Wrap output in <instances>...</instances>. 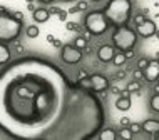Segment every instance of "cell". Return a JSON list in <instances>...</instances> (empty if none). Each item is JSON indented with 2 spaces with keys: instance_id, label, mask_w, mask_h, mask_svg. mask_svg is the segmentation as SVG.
<instances>
[{
  "instance_id": "cell-33",
  "label": "cell",
  "mask_w": 159,
  "mask_h": 140,
  "mask_svg": "<svg viewBox=\"0 0 159 140\" xmlns=\"http://www.w3.org/2000/svg\"><path fill=\"white\" fill-rule=\"evenodd\" d=\"M126 57H127V58L134 57V50H127V52H126Z\"/></svg>"
},
{
  "instance_id": "cell-22",
  "label": "cell",
  "mask_w": 159,
  "mask_h": 140,
  "mask_svg": "<svg viewBox=\"0 0 159 140\" xmlns=\"http://www.w3.org/2000/svg\"><path fill=\"white\" fill-rule=\"evenodd\" d=\"M129 129H131V132L136 135V134H139L141 130H143V125H141V124H136V122H131V125H129Z\"/></svg>"
},
{
  "instance_id": "cell-17",
  "label": "cell",
  "mask_w": 159,
  "mask_h": 140,
  "mask_svg": "<svg viewBox=\"0 0 159 140\" xmlns=\"http://www.w3.org/2000/svg\"><path fill=\"white\" fill-rule=\"evenodd\" d=\"M25 33H27L29 39H35V37H39V33H40V30H39L37 25H29L27 30H25Z\"/></svg>"
},
{
  "instance_id": "cell-34",
  "label": "cell",
  "mask_w": 159,
  "mask_h": 140,
  "mask_svg": "<svg viewBox=\"0 0 159 140\" xmlns=\"http://www.w3.org/2000/svg\"><path fill=\"white\" fill-rule=\"evenodd\" d=\"M39 2H40V3H45V5H49V3H52L54 0H39Z\"/></svg>"
},
{
  "instance_id": "cell-31",
  "label": "cell",
  "mask_w": 159,
  "mask_h": 140,
  "mask_svg": "<svg viewBox=\"0 0 159 140\" xmlns=\"http://www.w3.org/2000/svg\"><path fill=\"white\" fill-rule=\"evenodd\" d=\"M52 45L55 47V49H62V45H64V44H62V42H61V40H57V39H54V42H52Z\"/></svg>"
},
{
  "instance_id": "cell-13",
  "label": "cell",
  "mask_w": 159,
  "mask_h": 140,
  "mask_svg": "<svg viewBox=\"0 0 159 140\" xmlns=\"http://www.w3.org/2000/svg\"><path fill=\"white\" fill-rule=\"evenodd\" d=\"M132 102H131V97H129V93H124L122 97H119L117 100H116V107L117 110H122V112H127L129 108H131Z\"/></svg>"
},
{
  "instance_id": "cell-36",
  "label": "cell",
  "mask_w": 159,
  "mask_h": 140,
  "mask_svg": "<svg viewBox=\"0 0 159 140\" xmlns=\"http://www.w3.org/2000/svg\"><path fill=\"white\" fill-rule=\"evenodd\" d=\"M27 8H29V10H35V5H34V3H29V5H27Z\"/></svg>"
},
{
  "instance_id": "cell-42",
  "label": "cell",
  "mask_w": 159,
  "mask_h": 140,
  "mask_svg": "<svg viewBox=\"0 0 159 140\" xmlns=\"http://www.w3.org/2000/svg\"><path fill=\"white\" fill-rule=\"evenodd\" d=\"M64 2H72V0H64Z\"/></svg>"
},
{
  "instance_id": "cell-4",
  "label": "cell",
  "mask_w": 159,
  "mask_h": 140,
  "mask_svg": "<svg viewBox=\"0 0 159 140\" xmlns=\"http://www.w3.org/2000/svg\"><path fill=\"white\" fill-rule=\"evenodd\" d=\"M112 44L117 50H122V52H127V50H132L134 45L137 44V32L134 28L127 27V25H122V27H116L112 32Z\"/></svg>"
},
{
  "instance_id": "cell-40",
  "label": "cell",
  "mask_w": 159,
  "mask_h": 140,
  "mask_svg": "<svg viewBox=\"0 0 159 140\" xmlns=\"http://www.w3.org/2000/svg\"><path fill=\"white\" fill-rule=\"evenodd\" d=\"M27 2H29V3H32V2H34V0H27Z\"/></svg>"
},
{
  "instance_id": "cell-9",
  "label": "cell",
  "mask_w": 159,
  "mask_h": 140,
  "mask_svg": "<svg viewBox=\"0 0 159 140\" xmlns=\"http://www.w3.org/2000/svg\"><path fill=\"white\" fill-rule=\"evenodd\" d=\"M91 80H92V92L96 93H101V92H106L109 88V78L104 77L101 74H92L91 75Z\"/></svg>"
},
{
  "instance_id": "cell-23",
  "label": "cell",
  "mask_w": 159,
  "mask_h": 140,
  "mask_svg": "<svg viewBox=\"0 0 159 140\" xmlns=\"http://www.w3.org/2000/svg\"><path fill=\"white\" fill-rule=\"evenodd\" d=\"M87 7H89V3L85 2V0H80L79 3L75 5V8H77V12H84V10H87Z\"/></svg>"
},
{
  "instance_id": "cell-16",
  "label": "cell",
  "mask_w": 159,
  "mask_h": 140,
  "mask_svg": "<svg viewBox=\"0 0 159 140\" xmlns=\"http://www.w3.org/2000/svg\"><path fill=\"white\" fill-rule=\"evenodd\" d=\"M127 62V57H126V52H122V50H117L114 55V58H112V63L116 67H122L124 63Z\"/></svg>"
},
{
  "instance_id": "cell-28",
  "label": "cell",
  "mask_w": 159,
  "mask_h": 140,
  "mask_svg": "<svg viewBox=\"0 0 159 140\" xmlns=\"http://www.w3.org/2000/svg\"><path fill=\"white\" fill-rule=\"evenodd\" d=\"M12 15H14L17 20H20V22H24V14H22V12H12Z\"/></svg>"
},
{
  "instance_id": "cell-7",
  "label": "cell",
  "mask_w": 159,
  "mask_h": 140,
  "mask_svg": "<svg viewBox=\"0 0 159 140\" xmlns=\"http://www.w3.org/2000/svg\"><path fill=\"white\" fill-rule=\"evenodd\" d=\"M144 80L149 83H156V80L159 78V60H149V63L146 65V69L143 70Z\"/></svg>"
},
{
  "instance_id": "cell-15",
  "label": "cell",
  "mask_w": 159,
  "mask_h": 140,
  "mask_svg": "<svg viewBox=\"0 0 159 140\" xmlns=\"http://www.w3.org/2000/svg\"><path fill=\"white\" fill-rule=\"evenodd\" d=\"M8 60H10V49L3 42H0V65L8 63Z\"/></svg>"
},
{
  "instance_id": "cell-35",
  "label": "cell",
  "mask_w": 159,
  "mask_h": 140,
  "mask_svg": "<svg viewBox=\"0 0 159 140\" xmlns=\"http://www.w3.org/2000/svg\"><path fill=\"white\" fill-rule=\"evenodd\" d=\"M47 42H49V44H52V42H54V35H47Z\"/></svg>"
},
{
  "instance_id": "cell-39",
  "label": "cell",
  "mask_w": 159,
  "mask_h": 140,
  "mask_svg": "<svg viewBox=\"0 0 159 140\" xmlns=\"http://www.w3.org/2000/svg\"><path fill=\"white\" fill-rule=\"evenodd\" d=\"M91 2H96L97 3V2H101V0H91Z\"/></svg>"
},
{
  "instance_id": "cell-29",
  "label": "cell",
  "mask_w": 159,
  "mask_h": 140,
  "mask_svg": "<svg viewBox=\"0 0 159 140\" xmlns=\"http://www.w3.org/2000/svg\"><path fill=\"white\" fill-rule=\"evenodd\" d=\"M59 20H62V22H66V20H67V12L66 10L59 12Z\"/></svg>"
},
{
  "instance_id": "cell-18",
  "label": "cell",
  "mask_w": 159,
  "mask_h": 140,
  "mask_svg": "<svg viewBox=\"0 0 159 140\" xmlns=\"http://www.w3.org/2000/svg\"><path fill=\"white\" fill-rule=\"evenodd\" d=\"M149 105H151V110H152V112L159 113V93H154V95L151 97Z\"/></svg>"
},
{
  "instance_id": "cell-37",
  "label": "cell",
  "mask_w": 159,
  "mask_h": 140,
  "mask_svg": "<svg viewBox=\"0 0 159 140\" xmlns=\"http://www.w3.org/2000/svg\"><path fill=\"white\" fill-rule=\"evenodd\" d=\"M2 14H7V8H5V7H2V5H0V15H2Z\"/></svg>"
},
{
  "instance_id": "cell-2",
  "label": "cell",
  "mask_w": 159,
  "mask_h": 140,
  "mask_svg": "<svg viewBox=\"0 0 159 140\" xmlns=\"http://www.w3.org/2000/svg\"><path fill=\"white\" fill-rule=\"evenodd\" d=\"M104 14L114 27L127 25L132 14V2L131 0H109L104 7Z\"/></svg>"
},
{
  "instance_id": "cell-10",
  "label": "cell",
  "mask_w": 159,
  "mask_h": 140,
  "mask_svg": "<svg viewBox=\"0 0 159 140\" xmlns=\"http://www.w3.org/2000/svg\"><path fill=\"white\" fill-rule=\"evenodd\" d=\"M114 55H116V47H112V45L104 44V45L99 47V50H97V58H99V60H101L102 63L112 62Z\"/></svg>"
},
{
  "instance_id": "cell-20",
  "label": "cell",
  "mask_w": 159,
  "mask_h": 140,
  "mask_svg": "<svg viewBox=\"0 0 159 140\" xmlns=\"http://www.w3.org/2000/svg\"><path fill=\"white\" fill-rule=\"evenodd\" d=\"M141 90V82L139 80H132V82L127 83V92L132 93V92H139Z\"/></svg>"
},
{
  "instance_id": "cell-14",
  "label": "cell",
  "mask_w": 159,
  "mask_h": 140,
  "mask_svg": "<svg viewBox=\"0 0 159 140\" xmlns=\"http://www.w3.org/2000/svg\"><path fill=\"white\" fill-rule=\"evenodd\" d=\"M143 130L148 134H159V120H154V118H149V120H146L143 124Z\"/></svg>"
},
{
  "instance_id": "cell-1",
  "label": "cell",
  "mask_w": 159,
  "mask_h": 140,
  "mask_svg": "<svg viewBox=\"0 0 159 140\" xmlns=\"http://www.w3.org/2000/svg\"><path fill=\"white\" fill-rule=\"evenodd\" d=\"M96 92L54 62L25 55L0 70V132L20 140H89L104 127Z\"/></svg>"
},
{
  "instance_id": "cell-8",
  "label": "cell",
  "mask_w": 159,
  "mask_h": 140,
  "mask_svg": "<svg viewBox=\"0 0 159 140\" xmlns=\"http://www.w3.org/2000/svg\"><path fill=\"white\" fill-rule=\"evenodd\" d=\"M156 30H157L156 23H154L152 20H149V19H146L143 23L136 25V32H137V35L144 37V39H149V37H152L154 33H156Z\"/></svg>"
},
{
  "instance_id": "cell-6",
  "label": "cell",
  "mask_w": 159,
  "mask_h": 140,
  "mask_svg": "<svg viewBox=\"0 0 159 140\" xmlns=\"http://www.w3.org/2000/svg\"><path fill=\"white\" fill-rule=\"evenodd\" d=\"M82 50L77 49V47L74 44H67V45H62L61 49V58L66 63H69V65H75V63H79L80 60H82Z\"/></svg>"
},
{
  "instance_id": "cell-5",
  "label": "cell",
  "mask_w": 159,
  "mask_h": 140,
  "mask_svg": "<svg viewBox=\"0 0 159 140\" xmlns=\"http://www.w3.org/2000/svg\"><path fill=\"white\" fill-rule=\"evenodd\" d=\"M84 27L91 35L99 37L102 33H106L111 27V22L107 20L104 10H92L85 15L84 19Z\"/></svg>"
},
{
  "instance_id": "cell-21",
  "label": "cell",
  "mask_w": 159,
  "mask_h": 140,
  "mask_svg": "<svg viewBox=\"0 0 159 140\" xmlns=\"http://www.w3.org/2000/svg\"><path fill=\"white\" fill-rule=\"evenodd\" d=\"M74 45L77 47V49H85V47H87V39H85V37H82V35H79L77 37V39L74 40Z\"/></svg>"
},
{
  "instance_id": "cell-25",
  "label": "cell",
  "mask_w": 159,
  "mask_h": 140,
  "mask_svg": "<svg viewBox=\"0 0 159 140\" xmlns=\"http://www.w3.org/2000/svg\"><path fill=\"white\" fill-rule=\"evenodd\" d=\"M134 80H139V82H141V80H144V74H143V70H141V69L134 70Z\"/></svg>"
},
{
  "instance_id": "cell-27",
  "label": "cell",
  "mask_w": 159,
  "mask_h": 140,
  "mask_svg": "<svg viewBox=\"0 0 159 140\" xmlns=\"http://www.w3.org/2000/svg\"><path fill=\"white\" fill-rule=\"evenodd\" d=\"M119 125H121V127H129V125H131V118H129V117H122L121 120H119Z\"/></svg>"
},
{
  "instance_id": "cell-12",
  "label": "cell",
  "mask_w": 159,
  "mask_h": 140,
  "mask_svg": "<svg viewBox=\"0 0 159 140\" xmlns=\"http://www.w3.org/2000/svg\"><path fill=\"white\" fill-rule=\"evenodd\" d=\"M97 138L99 140H116L117 138V132L111 127H102L101 132L97 134Z\"/></svg>"
},
{
  "instance_id": "cell-19",
  "label": "cell",
  "mask_w": 159,
  "mask_h": 140,
  "mask_svg": "<svg viewBox=\"0 0 159 140\" xmlns=\"http://www.w3.org/2000/svg\"><path fill=\"white\" fill-rule=\"evenodd\" d=\"M117 135H119V137H122V138H126V140H131L134 134L131 132V129H129V127H121V129H119V134H117Z\"/></svg>"
},
{
  "instance_id": "cell-11",
  "label": "cell",
  "mask_w": 159,
  "mask_h": 140,
  "mask_svg": "<svg viewBox=\"0 0 159 140\" xmlns=\"http://www.w3.org/2000/svg\"><path fill=\"white\" fill-rule=\"evenodd\" d=\"M32 17H34V20H35L37 23H44V22H47V20H49L50 12L47 10V8L39 7V8H35V10L32 12Z\"/></svg>"
},
{
  "instance_id": "cell-32",
  "label": "cell",
  "mask_w": 159,
  "mask_h": 140,
  "mask_svg": "<svg viewBox=\"0 0 159 140\" xmlns=\"http://www.w3.org/2000/svg\"><path fill=\"white\" fill-rule=\"evenodd\" d=\"M49 12H50V14H55V15H59V12H61V8H57V7H52Z\"/></svg>"
},
{
  "instance_id": "cell-3",
  "label": "cell",
  "mask_w": 159,
  "mask_h": 140,
  "mask_svg": "<svg viewBox=\"0 0 159 140\" xmlns=\"http://www.w3.org/2000/svg\"><path fill=\"white\" fill-rule=\"evenodd\" d=\"M22 25L24 22L17 20L10 12L0 15V42L8 44L19 39L20 32H22Z\"/></svg>"
},
{
  "instance_id": "cell-38",
  "label": "cell",
  "mask_w": 159,
  "mask_h": 140,
  "mask_svg": "<svg viewBox=\"0 0 159 140\" xmlns=\"http://www.w3.org/2000/svg\"><path fill=\"white\" fill-rule=\"evenodd\" d=\"M154 35H156V39L159 40V30H156V33H154Z\"/></svg>"
},
{
  "instance_id": "cell-41",
  "label": "cell",
  "mask_w": 159,
  "mask_h": 140,
  "mask_svg": "<svg viewBox=\"0 0 159 140\" xmlns=\"http://www.w3.org/2000/svg\"><path fill=\"white\" fill-rule=\"evenodd\" d=\"M156 83H157V85H159V78H157V80H156Z\"/></svg>"
},
{
  "instance_id": "cell-30",
  "label": "cell",
  "mask_w": 159,
  "mask_h": 140,
  "mask_svg": "<svg viewBox=\"0 0 159 140\" xmlns=\"http://www.w3.org/2000/svg\"><path fill=\"white\" fill-rule=\"evenodd\" d=\"M124 77H126V72H124V70H119L117 74L114 75V78H117V80H122Z\"/></svg>"
},
{
  "instance_id": "cell-24",
  "label": "cell",
  "mask_w": 159,
  "mask_h": 140,
  "mask_svg": "<svg viewBox=\"0 0 159 140\" xmlns=\"http://www.w3.org/2000/svg\"><path fill=\"white\" fill-rule=\"evenodd\" d=\"M148 63H149V58H146V57L139 58V60H137V69L144 70V69H146V65H148Z\"/></svg>"
},
{
  "instance_id": "cell-26",
  "label": "cell",
  "mask_w": 159,
  "mask_h": 140,
  "mask_svg": "<svg viewBox=\"0 0 159 140\" xmlns=\"http://www.w3.org/2000/svg\"><path fill=\"white\" fill-rule=\"evenodd\" d=\"M144 20H146V14H139V15H136V17H134V23H136V25L143 23Z\"/></svg>"
}]
</instances>
